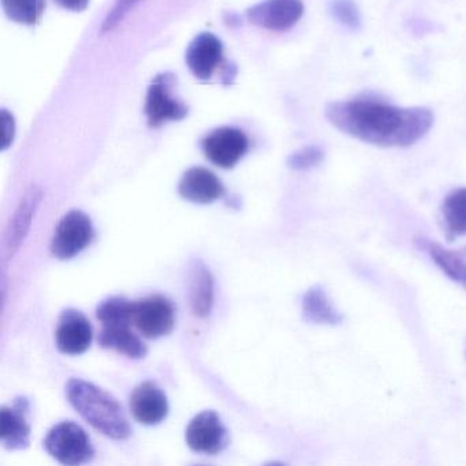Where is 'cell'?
<instances>
[{
  "instance_id": "obj_11",
  "label": "cell",
  "mask_w": 466,
  "mask_h": 466,
  "mask_svg": "<svg viewBox=\"0 0 466 466\" xmlns=\"http://www.w3.org/2000/svg\"><path fill=\"white\" fill-rule=\"evenodd\" d=\"M222 58V42L215 35L200 34L187 47L185 61L196 78L207 81L217 72Z\"/></svg>"
},
{
  "instance_id": "obj_2",
  "label": "cell",
  "mask_w": 466,
  "mask_h": 466,
  "mask_svg": "<svg viewBox=\"0 0 466 466\" xmlns=\"http://www.w3.org/2000/svg\"><path fill=\"white\" fill-rule=\"evenodd\" d=\"M67 400L86 422L108 438L125 441L132 428L116 398L83 379H70Z\"/></svg>"
},
{
  "instance_id": "obj_26",
  "label": "cell",
  "mask_w": 466,
  "mask_h": 466,
  "mask_svg": "<svg viewBox=\"0 0 466 466\" xmlns=\"http://www.w3.org/2000/svg\"><path fill=\"white\" fill-rule=\"evenodd\" d=\"M2 121H4V149H6L13 143L15 137V121L13 116L6 110L2 111Z\"/></svg>"
},
{
  "instance_id": "obj_10",
  "label": "cell",
  "mask_w": 466,
  "mask_h": 466,
  "mask_svg": "<svg viewBox=\"0 0 466 466\" xmlns=\"http://www.w3.org/2000/svg\"><path fill=\"white\" fill-rule=\"evenodd\" d=\"M92 326L83 312L66 309L59 318L56 331V348L61 353L78 356L86 353L92 343Z\"/></svg>"
},
{
  "instance_id": "obj_3",
  "label": "cell",
  "mask_w": 466,
  "mask_h": 466,
  "mask_svg": "<svg viewBox=\"0 0 466 466\" xmlns=\"http://www.w3.org/2000/svg\"><path fill=\"white\" fill-rule=\"evenodd\" d=\"M45 447L51 457L64 465H80L94 457V446L88 433L72 421L61 422L48 432Z\"/></svg>"
},
{
  "instance_id": "obj_16",
  "label": "cell",
  "mask_w": 466,
  "mask_h": 466,
  "mask_svg": "<svg viewBox=\"0 0 466 466\" xmlns=\"http://www.w3.org/2000/svg\"><path fill=\"white\" fill-rule=\"evenodd\" d=\"M42 198L43 192L39 187H29L24 195L23 200L13 217L12 223H10L6 242L7 258H13L20 249L21 244L31 228L32 219H34L35 212H36Z\"/></svg>"
},
{
  "instance_id": "obj_21",
  "label": "cell",
  "mask_w": 466,
  "mask_h": 466,
  "mask_svg": "<svg viewBox=\"0 0 466 466\" xmlns=\"http://www.w3.org/2000/svg\"><path fill=\"white\" fill-rule=\"evenodd\" d=\"M10 20L24 25H36L45 15L46 0H2Z\"/></svg>"
},
{
  "instance_id": "obj_23",
  "label": "cell",
  "mask_w": 466,
  "mask_h": 466,
  "mask_svg": "<svg viewBox=\"0 0 466 466\" xmlns=\"http://www.w3.org/2000/svg\"><path fill=\"white\" fill-rule=\"evenodd\" d=\"M332 17L351 31H357L361 28V15L359 7L353 0H332L331 6Z\"/></svg>"
},
{
  "instance_id": "obj_18",
  "label": "cell",
  "mask_w": 466,
  "mask_h": 466,
  "mask_svg": "<svg viewBox=\"0 0 466 466\" xmlns=\"http://www.w3.org/2000/svg\"><path fill=\"white\" fill-rule=\"evenodd\" d=\"M417 247L431 256L436 266L454 282L466 288V249L450 250L430 239L417 238Z\"/></svg>"
},
{
  "instance_id": "obj_15",
  "label": "cell",
  "mask_w": 466,
  "mask_h": 466,
  "mask_svg": "<svg viewBox=\"0 0 466 466\" xmlns=\"http://www.w3.org/2000/svg\"><path fill=\"white\" fill-rule=\"evenodd\" d=\"M187 290L193 315L207 318L214 307V277L201 260L190 263Z\"/></svg>"
},
{
  "instance_id": "obj_12",
  "label": "cell",
  "mask_w": 466,
  "mask_h": 466,
  "mask_svg": "<svg viewBox=\"0 0 466 466\" xmlns=\"http://www.w3.org/2000/svg\"><path fill=\"white\" fill-rule=\"evenodd\" d=\"M130 410L141 424H159L168 414L167 397L157 384L144 381L130 395Z\"/></svg>"
},
{
  "instance_id": "obj_6",
  "label": "cell",
  "mask_w": 466,
  "mask_h": 466,
  "mask_svg": "<svg viewBox=\"0 0 466 466\" xmlns=\"http://www.w3.org/2000/svg\"><path fill=\"white\" fill-rule=\"evenodd\" d=\"M133 323L148 339H157L170 334L176 324L173 302L163 296L147 297L135 302Z\"/></svg>"
},
{
  "instance_id": "obj_13",
  "label": "cell",
  "mask_w": 466,
  "mask_h": 466,
  "mask_svg": "<svg viewBox=\"0 0 466 466\" xmlns=\"http://www.w3.org/2000/svg\"><path fill=\"white\" fill-rule=\"evenodd\" d=\"M29 402L26 398L15 400V405L4 406L0 411V441L9 450H24L31 443V427L26 421Z\"/></svg>"
},
{
  "instance_id": "obj_4",
  "label": "cell",
  "mask_w": 466,
  "mask_h": 466,
  "mask_svg": "<svg viewBox=\"0 0 466 466\" xmlns=\"http://www.w3.org/2000/svg\"><path fill=\"white\" fill-rule=\"evenodd\" d=\"M176 77L163 73L154 78L147 94L146 116L151 127H160L168 121H181L187 116V107L173 96Z\"/></svg>"
},
{
  "instance_id": "obj_7",
  "label": "cell",
  "mask_w": 466,
  "mask_h": 466,
  "mask_svg": "<svg viewBox=\"0 0 466 466\" xmlns=\"http://www.w3.org/2000/svg\"><path fill=\"white\" fill-rule=\"evenodd\" d=\"M201 147L209 162L220 168H233L247 154L249 141L242 130L226 127L209 133Z\"/></svg>"
},
{
  "instance_id": "obj_24",
  "label": "cell",
  "mask_w": 466,
  "mask_h": 466,
  "mask_svg": "<svg viewBox=\"0 0 466 466\" xmlns=\"http://www.w3.org/2000/svg\"><path fill=\"white\" fill-rule=\"evenodd\" d=\"M324 159V151L318 146H308L289 157L288 165L291 170L305 171L315 168Z\"/></svg>"
},
{
  "instance_id": "obj_8",
  "label": "cell",
  "mask_w": 466,
  "mask_h": 466,
  "mask_svg": "<svg viewBox=\"0 0 466 466\" xmlns=\"http://www.w3.org/2000/svg\"><path fill=\"white\" fill-rule=\"evenodd\" d=\"M304 15L301 0H264L247 12L248 20L253 25L274 32H285L293 28Z\"/></svg>"
},
{
  "instance_id": "obj_27",
  "label": "cell",
  "mask_w": 466,
  "mask_h": 466,
  "mask_svg": "<svg viewBox=\"0 0 466 466\" xmlns=\"http://www.w3.org/2000/svg\"><path fill=\"white\" fill-rule=\"evenodd\" d=\"M59 6L70 12L80 13L88 7L89 0H56Z\"/></svg>"
},
{
  "instance_id": "obj_19",
  "label": "cell",
  "mask_w": 466,
  "mask_h": 466,
  "mask_svg": "<svg viewBox=\"0 0 466 466\" xmlns=\"http://www.w3.org/2000/svg\"><path fill=\"white\" fill-rule=\"evenodd\" d=\"M302 316L304 320L312 324H329L337 326L343 321V316L335 309L320 286H313L302 299Z\"/></svg>"
},
{
  "instance_id": "obj_9",
  "label": "cell",
  "mask_w": 466,
  "mask_h": 466,
  "mask_svg": "<svg viewBox=\"0 0 466 466\" xmlns=\"http://www.w3.org/2000/svg\"><path fill=\"white\" fill-rule=\"evenodd\" d=\"M228 431L217 411H201L187 425V443L193 451L215 455L228 446Z\"/></svg>"
},
{
  "instance_id": "obj_25",
  "label": "cell",
  "mask_w": 466,
  "mask_h": 466,
  "mask_svg": "<svg viewBox=\"0 0 466 466\" xmlns=\"http://www.w3.org/2000/svg\"><path fill=\"white\" fill-rule=\"evenodd\" d=\"M138 2H140V0H116L113 9L110 10L107 17H106L105 23H103L102 25V31L100 32H102V34H107V32H111L114 28H116Z\"/></svg>"
},
{
  "instance_id": "obj_22",
  "label": "cell",
  "mask_w": 466,
  "mask_h": 466,
  "mask_svg": "<svg viewBox=\"0 0 466 466\" xmlns=\"http://www.w3.org/2000/svg\"><path fill=\"white\" fill-rule=\"evenodd\" d=\"M133 308L135 302L125 297H110L97 307L96 318L103 326L107 324H130L133 321Z\"/></svg>"
},
{
  "instance_id": "obj_17",
  "label": "cell",
  "mask_w": 466,
  "mask_h": 466,
  "mask_svg": "<svg viewBox=\"0 0 466 466\" xmlns=\"http://www.w3.org/2000/svg\"><path fill=\"white\" fill-rule=\"evenodd\" d=\"M102 348L125 354L129 359H144L148 353L143 340L129 329V324H107L99 334Z\"/></svg>"
},
{
  "instance_id": "obj_5",
  "label": "cell",
  "mask_w": 466,
  "mask_h": 466,
  "mask_svg": "<svg viewBox=\"0 0 466 466\" xmlns=\"http://www.w3.org/2000/svg\"><path fill=\"white\" fill-rule=\"evenodd\" d=\"M94 236V226L88 215L77 209L67 212L56 226L51 252L59 260H70L91 244Z\"/></svg>"
},
{
  "instance_id": "obj_1",
  "label": "cell",
  "mask_w": 466,
  "mask_h": 466,
  "mask_svg": "<svg viewBox=\"0 0 466 466\" xmlns=\"http://www.w3.org/2000/svg\"><path fill=\"white\" fill-rule=\"evenodd\" d=\"M326 116L345 135L381 148L413 146L433 125L430 108L397 107L370 96L329 103Z\"/></svg>"
},
{
  "instance_id": "obj_14",
  "label": "cell",
  "mask_w": 466,
  "mask_h": 466,
  "mask_svg": "<svg viewBox=\"0 0 466 466\" xmlns=\"http://www.w3.org/2000/svg\"><path fill=\"white\" fill-rule=\"evenodd\" d=\"M179 196L195 204H211L225 195V187L208 168H189L179 181Z\"/></svg>"
},
{
  "instance_id": "obj_20",
  "label": "cell",
  "mask_w": 466,
  "mask_h": 466,
  "mask_svg": "<svg viewBox=\"0 0 466 466\" xmlns=\"http://www.w3.org/2000/svg\"><path fill=\"white\" fill-rule=\"evenodd\" d=\"M446 239L454 241L458 237L466 234V187L454 190L444 198L441 206Z\"/></svg>"
}]
</instances>
